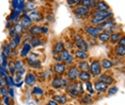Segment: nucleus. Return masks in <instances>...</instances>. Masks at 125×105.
Here are the masks:
<instances>
[{"mask_svg":"<svg viewBox=\"0 0 125 105\" xmlns=\"http://www.w3.org/2000/svg\"><path fill=\"white\" fill-rule=\"evenodd\" d=\"M25 72H26V69H22V70H19V71H17V72H16V78L21 79V76L25 75Z\"/></svg>","mask_w":125,"mask_h":105,"instance_id":"obj_46","label":"nucleus"},{"mask_svg":"<svg viewBox=\"0 0 125 105\" xmlns=\"http://www.w3.org/2000/svg\"><path fill=\"white\" fill-rule=\"evenodd\" d=\"M12 3V7H13V10H16V11H19V12L24 13L25 12V8H26V2L22 1V0H13L11 1Z\"/></svg>","mask_w":125,"mask_h":105,"instance_id":"obj_15","label":"nucleus"},{"mask_svg":"<svg viewBox=\"0 0 125 105\" xmlns=\"http://www.w3.org/2000/svg\"><path fill=\"white\" fill-rule=\"evenodd\" d=\"M60 57H61V62H63L64 64H67V65H71V66H73V64H74V57H73V55L71 54V52L67 49H65L63 52L61 53Z\"/></svg>","mask_w":125,"mask_h":105,"instance_id":"obj_11","label":"nucleus"},{"mask_svg":"<svg viewBox=\"0 0 125 105\" xmlns=\"http://www.w3.org/2000/svg\"><path fill=\"white\" fill-rule=\"evenodd\" d=\"M66 3L70 5V7H78V5L81 4L80 0H67Z\"/></svg>","mask_w":125,"mask_h":105,"instance_id":"obj_39","label":"nucleus"},{"mask_svg":"<svg viewBox=\"0 0 125 105\" xmlns=\"http://www.w3.org/2000/svg\"><path fill=\"white\" fill-rule=\"evenodd\" d=\"M26 8L30 10V12H32V11H34V8H35V4L34 3H28L26 5Z\"/></svg>","mask_w":125,"mask_h":105,"instance_id":"obj_47","label":"nucleus"},{"mask_svg":"<svg viewBox=\"0 0 125 105\" xmlns=\"http://www.w3.org/2000/svg\"><path fill=\"white\" fill-rule=\"evenodd\" d=\"M122 33L121 32H112L111 33V38H110V42L113 45L115 44H119V41H120V39L122 38Z\"/></svg>","mask_w":125,"mask_h":105,"instance_id":"obj_27","label":"nucleus"},{"mask_svg":"<svg viewBox=\"0 0 125 105\" xmlns=\"http://www.w3.org/2000/svg\"><path fill=\"white\" fill-rule=\"evenodd\" d=\"M14 67H15L16 72H17L19 70L25 69V64H24V62H21V61H15L14 62Z\"/></svg>","mask_w":125,"mask_h":105,"instance_id":"obj_36","label":"nucleus"},{"mask_svg":"<svg viewBox=\"0 0 125 105\" xmlns=\"http://www.w3.org/2000/svg\"><path fill=\"white\" fill-rule=\"evenodd\" d=\"M74 44L75 46L78 48V50H83L88 52V49H89V44L87 42V40H84V38L82 37L79 34H76L74 36Z\"/></svg>","mask_w":125,"mask_h":105,"instance_id":"obj_5","label":"nucleus"},{"mask_svg":"<svg viewBox=\"0 0 125 105\" xmlns=\"http://www.w3.org/2000/svg\"><path fill=\"white\" fill-rule=\"evenodd\" d=\"M10 47H11V49H12L13 51L14 50H16V48L18 47V45H17V42H16L15 40H14V38H11V40H10Z\"/></svg>","mask_w":125,"mask_h":105,"instance_id":"obj_43","label":"nucleus"},{"mask_svg":"<svg viewBox=\"0 0 125 105\" xmlns=\"http://www.w3.org/2000/svg\"><path fill=\"white\" fill-rule=\"evenodd\" d=\"M11 99H12V98H11L10 96L2 98V103H3L4 105H11Z\"/></svg>","mask_w":125,"mask_h":105,"instance_id":"obj_44","label":"nucleus"},{"mask_svg":"<svg viewBox=\"0 0 125 105\" xmlns=\"http://www.w3.org/2000/svg\"><path fill=\"white\" fill-rule=\"evenodd\" d=\"M19 24H21L25 30H27V29L29 30L30 28L32 27V20H31L30 17L28 16V13L26 11L22 13V15L21 17V20H19Z\"/></svg>","mask_w":125,"mask_h":105,"instance_id":"obj_9","label":"nucleus"},{"mask_svg":"<svg viewBox=\"0 0 125 105\" xmlns=\"http://www.w3.org/2000/svg\"><path fill=\"white\" fill-rule=\"evenodd\" d=\"M118 45L125 47V35H124V36H122V38L120 39V41H119V44H118Z\"/></svg>","mask_w":125,"mask_h":105,"instance_id":"obj_48","label":"nucleus"},{"mask_svg":"<svg viewBox=\"0 0 125 105\" xmlns=\"http://www.w3.org/2000/svg\"><path fill=\"white\" fill-rule=\"evenodd\" d=\"M33 95H39V96H43L44 95V90L41 88V87H34L32 90Z\"/></svg>","mask_w":125,"mask_h":105,"instance_id":"obj_41","label":"nucleus"},{"mask_svg":"<svg viewBox=\"0 0 125 105\" xmlns=\"http://www.w3.org/2000/svg\"><path fill=\"white\" fill-rule=\"evenodd\" d=\"M13 38H14V40L17 42V45L19 46V45H21V34H16V35L14 36Z\"/></svg>","mask_w":125,"mask_h":105,"instance_id":"obj_45","label":"nucleus"},{"mask_svg":"<svg viewBox=\"0 0 125 105\" xmlns=\"http://www.w3.org/2000/svg\"><path fill=\"white\" fill-rule=\"evenodd\" d=\"M28 16L30 17V19L32 20V22L33 21H41L42 20V18H43V16H42V14L39 12V11H36V10H34V11H32V12H29L28 13Z\"/></svg>","mask_w":125,"mask_h":105,"instance_id":"obj_20","label":"nucleus"},{"mask_svg":"<svg viewBox=\"0 0 125 105\" xmlns=\"http://www.w3.org/2000/svg\"><path fill=\"white\" fill-rule=\"evenodd\" d=\"M4 80H5V85H7V87L13 88V87L15 86V80H14L13 76H11L10 74H8L7 76H5Z\"/></svg>","mask_w":125,"mask_h":105,"instance_id":"obj_33","label":"nucleus"},{"mask_svg":"<svg viewBox=\"0 0 125 105\" xmlns=\"http://www.w3.org/2000/svg\"><path fill=\"white\" fill-rule=\"evenodd\" d=\"M65 50L64 48V44L62 41H57L55 45H53V48H52V54L53 56H58L60 55L62 52Z\"/></svg>","mask_w":125,"mask_h":105,"instance_id":"obj_16","label":"nucleus"},{"mask_svg":"<svg viewBox=\"0 0 125 105\" xmlns=\"http://www.w3.org/2000/svg\"><path fill=\"white\" fill-rule=\"evenodd\" d=\"M83 30H84V32H86L88 35H89L91 38H93V39L97 38L98 35H99V33H101V31L98 30V28L95 27V25H92V24L86 25V27L83 28Z\"/></svg>","mask_w":125,"mask_h":105,"instance_id":"obj_8","label":"nucleus"},{"mask_svg":"<svg viewBox=\"0 0 125 105\" xmlns=\"http://www.w3.org/2000/svg\"><path fill=\"white\" fill-rule=\"evenodd\" d=\"M119 91V89H118V87H115V86H111L110 88H108V96H113V95H115L116 92Z\"/></svg>","mask_w":125,"mask_h":105,"instance_id":"obj_40","label":"nucleus"},{"mask_svg":"<svg viewBox=\"0 0 125 105\" xmlns=\"http://www.w3.org/2000/svg\"><path fill=\"white\" fill-rule=\"evenodd\" d=\"M74 57L79 59V61H87L88 57H89V54H88L87 51H83V50H76L74 52Z\"/></svg>","mask_w":125,"mask_h":105,"instance_id":"obj_18","label":"nucleus"},{"mask_svg":"<svg viewBox=\"0 0 125 105\" xmlns=\"http://www.w3.org/2000/svg\"><path fill=\"white\" fill-rule=\"evenodd\" d=\"M26 61H27V64H28V66L31 67V68H34V69H41V67H42V64H41V62L39 61H33V59H30V58H26Z\"/></svg>","mask_w":125,"mask_h":105,"instance_id":"obj_26","label":"nucleus"},{"mask_svg":"<svg viewBox=\"0 0 125 105\" xmlns=\"http://www.w3.org/2000/svg\"><path fill=\"white\" fill-rule=\"evenodd\" d=\"M81 103L84 105H89L92 103V98H91V95H84L81 97Z\"/></svg>","mask_w":125,"mask_h":105,"instance_id":"obj_35","label":"nucleus"},{"mask_svg":"<svg viewBox=\"0 0 125 105\" xmlns=\"http://www.w3.org/2000/svg\"><path fill=\"white\" fill-rule=\"evenodd\" d=\"M74 14L78 17H88V16H91L92 15V11L88 8H84L82 5H78L74 8Z\"/></svg>","mask_w":125,"mask_h":105,"instance_id":"obj_7","label":"nucleus"},{"mask_svg":"<svg viewBox=\"0 0 125 105\" xmlns=\"http://www.w3.org/2000/svg\"><path fill=\"white\" fill-rule=\"evenodd\" d=\"M91 78H92V75H91V73L89 71H80L79 73V80L81 82H89L91 80Z\"/></svg>","mask_w":125,"mask_h":105,"instance_id":"obj_28","label":"nucleus"},{"mask_svg":"<svg viewBox=\"0 0 125 105\" xmlns=\"http://www.w3.org/2000/svg\"><path fill=\"white\" fill-rule=\"evenodd\" d=\"M98 80L103 81L104 83H106L107 85H111V84L115 83V79H113L112 76H110L109 74H107V73H103V74H101L98 76Z\"/></svg>","mask_w":125,"mask_h":105,"instance_id":"obj_21","label":"nucleus"},{"mask_svg":"<svg viewBox=\"0 0 125 105\" xmlns=\"http://www.w3.org/2000/svg\"><path fill=\"white\" fill-rule=\"evenodd\" d=\"M91 75L93 78H96V76H99L102 74V65L101 62L98 59H93L90 64V71Z\"/></svg>","mask_w":125,"mask_h":105,"instance_id":"obj_3","label":"nucleus"},{"mask_svg":"<svg viewBox=\"0 0 125 105\" xmlns=\"http://www.w3.org/2000/svg\"><path fill=\"white\" fill-rule=\"evenodd\" d=\"M0 95H1V97H2V98L10 96V95H9V87H4V86H2L1 88H0Z\"/></svg>","mask_w":125,"mask_h":105,"instance_id":"obj_38","label":"nucleus"},{"mask_svg":"<svg viewBox=\"0 0 125 105\" xmlns=\"http://www.w3.org/2000/svg\"><path fill=\"white\" fill-rule=\"evenodd\" d=\"M65 70H66V64H64L63 62H57L53 65V72L58 76H61L62 74H64Z\"/></svg>","mask_w":125,"mask_h":105,"instance_id":"obj_12","label":"nucleus"},{"mask_svg":"<svg viewBox=\"0 0 125 105\" xmlns=\"http://www.w3.org/2000/svg\"><path fill=\"white\" fill-rule=\"evenodd\" d=\"M28 32H29L30 36H32V37H40V36L43 34V27L38 25V24H33L32 27L28 30Z\"/></svg>","mask_w":125,"mask_h":105,"instance_id":"obj_13","label":"nucleus"},{"mask_svg":"<svg viewBox=\"0 0 125 105\" xmlns=\"http://www.w3.org/2000/svg\"><path fill=\"white\" fill-rule=\"evenodd\" d=\"M96 2L97 1H94V0H81V4L82 7L84 8H95V5H96Z\"/></svg>","mask_w":125,"mask_h":105,"instance_id":"obj_30","label":"nucleus"},{"mask_svg":"<svg viewBox=\"0 0 125 105\" xmlns=\"http://www.w3.org/2000/svg\"><path fill=\"white\" fill-rule=\"evenodd\" d=\"M48 33V28L47 27H43V34Z\"/></svg>","mask_w":125,"mask_h":105,"instance_id":"obj_51","label":"nucleus"},{"mask_svg":"<svg viewBox=\"0 0 125 105\" xmlns=\"http://www.w3.org/2000/svg\"><path fill=\"white\" fill-rule=\"evenodd\" d=\"M69 83H67V80L65 79H62L60 76H56V78L52 79V86L56 89H60L62 87H66Z\"/></svg>","mask_w":125,"mask_h":105,"instance_id":"obj_10","label":"nucleus"},{"mask_svg":"<svg viewBox=\"0 0 125 105\" xmlns=\"http://www.w3.org/2000/svg\"><path fill=\"white\" fill-rule=\"evenodd\" d=\"M101 65H102V68H104V69H111V68L113 67V62L111 61V59H109V58H103L101 61Z\"/></svg>","mask_w":125,"mask_h":105,"instance_id":"obj_25","label":"nucleus"},{"mask_svg":"<svg viewBox=\"0 0 125 105\" xmlns=\"http://www.w3.org/2000/svg\"><path fill=\"white\" fill-rule=\"evenodd\" d=\"M53 100L59 104H66L67 103V98H66V96H64V95H57L53 97Z\"/></svg>","mask_w":125,"mask_h":105,"instance_id":"obj_32","label":"nucleus"},{"mask_svg":"<svg viewBox=\"0 0 125 105\" xmlns=\"http://www.w3.org/2000/svg\"><path fill=\"white\" fill-rule=\"evenodd\" d=\"M86 87H87V90H88V92H89V95H94L95 93V89H93V85L90 81L86 82Z\"/></svg>","mask_w":125,"mask_h":105,"instance_id":"obj_37","label":"nucleus"},{"mask_svg":"<svg viewBox=\"0 0 125 105\" xmlns=\"http://www.w3.org/2000/svg\"><path fill=\"white\" fill-rule=\"evenodd\" d=\"M31 48H32V46L30 45L29 41H25L24 45H22L21 47V57H28L29 56V53L31 51Z\"/></svg>","mask_w":125,"mask_h":105,"instance_id":"obj_17","label":"nucleus"},{"mask_svg":"<svg viewBox=\"0 0 125 105\" xmlns=\"http://www.w3.org/2000/svg\"><path fill=\"white\" fill-rule=\"evenodd\" d=\"M113 52H115V55L119 56V57H123V56H125V47L116 45V46H115Z\"/></svg>","mask_w":125,"mask_h":105,"instance_id":"obj_23","label":"nucleus"},{"mask_svg":"<svg viewBox=\"0 0 125 105\" xmlns=\"http://www.w3.org/2000/svg\"><path fill=\"white\" fill-rule=\"evenodd\" d=\"M112 16V12L111 11H96L94 10L92 12V15H91V24L97 27L98 24H103L108 19H110Z\"/></svg>","mask_w":125,"mask_h":105,"instance_id":"obj_1","label":"nucleus"},{"mask_svg":"<svg viewBox=\"0 0 125 105\" xmlns=\"http://www.w3.org/2000/svg\"><path fill=\"white\" fill-rule=\"evenodd\" d=\"M46 105H58V103H57V102H56L55 100H50V101L48 102V103H47Z\"/></svg>","mask_w":125,"mask_h":105,"instance_id":"obj_50","label":"nucleus"},{"mask_svg":"<svg viewBox=\"0 0 125 105\" xmlns=\"http://www.w3.org/2000/svg\"><path fill=\"white\" fill-rule=\"evenodd\" d=\"M29 42L31 46H32V48H36V47H40L41 45H43L44 40L41 37H31Z\"/></svg>","mask_w":125,"mask_h":105,"instance_id":"obj_24","label":"nucleus"},{"mask_svg":"<svg viewBox=\"0 0 125 105\" xmlns=\"http://www.w3.org/2000/svg\"><path fill=\"white\" fill-rule=\"evenodd\" d=\"M13 28H14V30L16 31V33H17V34H21V33H22V32L25 31V29H24V28H22L19 24H15V25H13Z\"/></svg>","mask_w":125,"mask_h":105,"instance_id":"obj_42","label":"nucleus"},{"mask_svg":"<svg viewBox=\"0 0 125 105\" xmlns=\"http://www.w3.org/2000/svg\"><path fill=\"white\" fill-rule=\"evenodd\" d=\"M96 11H109V5L105 1H97L95 5Z\"/></svg>","mask_w":125,"mask_h":105,"instance_id":"obj_29","label":"nucleus"},{"mask_svg":"<svg viewBox=\"0 0 125 105\" xmlns=\"http://www.w3.org/2000/svg\"><path fill=\"white\" fill-rule=\"evenodd\" d=\"M9 95H10V97L11 98H14V89L13 88H9Z\"/></svg>","mask_w":125,"mask_h":105,"instance_id":"obj_49","label":"nucleus"},{"mask_svg":"<svg viewBox=\"0 0 125 105\" xmlns=\"http://www.w3.org/2000/svg\"><path fill=\"white\" fill-rule=\"evenodd\" d=\"M12 49H11L10 45L9 44H4L3 47H2V50H1V53H3V54L7 56V57H9V56H11V54H12Z\"/></svg>","mask_w":125,"mask_h":105,"instance_id":"obj_34","label":"nucleus"},{"mask_svg":"<svg viewBox=\"0 0 125 105\" xmlns=\"http://www.w3.org/2000/svg\"><path fill=\"white\" fill-rule=\"evenodd\" d=\"M36 81H38L36 80V75L33 72H28L26 76H25V83L27 85H29V86H32Z\"/></svg>","mask_w":125,"mask_h":105,"instance_id":"obj_19","label":"nucleus"},{"mask_svg":"<svg viewBox=\"0 0 125 105\" xmlns=\"http://www.w3.org/2000/svg\"><path fill=\"white\" fill-rule=\"evenodd\" d=\"M77 67H78V69L80 70V71H90V64L88 63L87 61L79 62Z\"/></svg>","mask_w":125,"mask_h":105,"instance_id":"obj_31","label":"nucleus"},{"mask_svg":"<svg viewBox=\"0 0 125 105\" xmlns=\"http://www.w3.org/2000/svg\"><path fill=\"white\" fill-rule=\"evenodd\" d=\"M94 89L98 93H105L108 91V85L106 83H104L103 81L97 80L94 82Z\"/></svg>","mask_w":125,"mask_h":105,"instance_id":"obj_14","label":"nucleus"},{"mask_svg":"<svg viewBox=\"0 0 125 105\" xmlns=\"http://www.w3.org/2000/svg\"><path fill=\"white\" fill-rule=\"evenodd\" d=\"M115 27H116V24L115 22V20L111 19V18L106 20L105 22H103V24L97 25L99 31H102V32H109V33H112V31L115 30Z\"/></svg>","mask_w":125,"mask_h":105,"instance_id":"obj_4","label":"nucleus"},{"mask_svg":"<svg viewBox=\"0 0 125 105\" xmlns=\"http://www.w3.org/2000/svg\"><path fill=\"white\" fill-rule=\"evenodd\" d=\"M79 73H80V71H79L77 66H75V65L71 66L69 69H67V73H66L67 80L71 81V82H74L75 80L79 79Z\"/></svg>","mask_w":125,"mask_h":105,"instance_id":"obj_6","label":"nucleus"},{"mask_svg":"<svg viewBox=\"0 0 125 105\" xmlns=\"http://www.w3.org/2000/svg\"><path fill=\"white\" fill-rule=\"evenodd\" d=\"M110 38H111V33H109V32H101L97 37L98 41L102 42V44H105V42L109 41Z\"/></svg>","mask_w":125,"mask_h":105,"instance_id":"obj_22","label":"nucleus"},{"mask_svg":"<svg viewBox=\"0 0 125 105\" xmlns=\"http://www.w3.org/2000/svg\"><path fill=\"white\" fill-rule=\"evenodd\" d=\"M66 91L72 98H77L79 95L83 93V87H82V82H72L65 87Z\"/></svg>","mask_w":125,"mask_h":105,"instance_id":"obj_2","label":"nucleus"}]
</instances>
